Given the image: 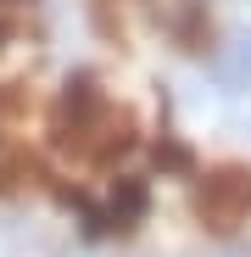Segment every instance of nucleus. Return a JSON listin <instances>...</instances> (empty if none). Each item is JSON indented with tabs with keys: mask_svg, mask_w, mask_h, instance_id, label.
<instances>
[{
	"mask_svg": "<svg viewBox=\"0 0 251 257\" xmlns=\"http://www.w3.org/2000/svg\"><path fill=\"white\" fill-rule=\"evenodd\" d=\"M218 78L229 84V95L251 90V34H234L229 45H223V56H218Z\"/></svg>",
	"mask_w": 251,
	"mask_h": 257,
	"instance_id": "obj_1",
	"label": "nucleus"
}]
</instances>
